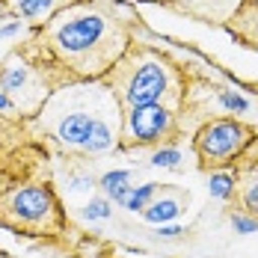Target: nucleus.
<instances>
[{
  "label": "nucleus",
  "instance_id": "nucleus-18",
  "mask_svg": "<svg viewBox=\"0 0 258 258\" xmlns=\"http://www.w3.org/2000/svg\"><path fill=\"white\" fill-rule=\"evenodd\" d=\"M24 33H27V24H24V21H18V18H9V21H3V24H0V42L18 39V36H24Z\"/></svg>",
  "mask_w": 258,
  "mask_h": 258
},
{
  "label": "nucleus",
  "instance_id": "nucleus-5",
  "mask_svg": "<svg viewBox=\"0 0 258 258\" xmlns=\"http://www.w3.org/2000/svg\"><path fill=\"white\" fill-rule=\"evenodd\" d=\"M175 134V110L166 104L134 107L122 116V143L125 146H155Z\"/></svg>",
  "mask_w": 258,
  "mask_h": 258
},
{
  "label": "nucleus",
  "instance_id": "nucleus-10",
  "mask_svg": "<svg viewBox=\"0 0 258 258\" xmlns=\"http://www.w3.org/2000/svg\"><path fill=\"white\" fill-rule=\"evenodd\" d=\"M131 178H134L131 169H107L98 178V187H101V193L110 202L122 205V199L128 196V190H131Z\"/></svg>",
  "mask_w": 258,
  "mask_h": 258
},
{
  "label": "nucleus",
  "instance_id": "nucleus-12",
  "mask_svg": "<svg viewBox=\"0 0 258 258\" xmlns=\"http://www.w3.org/2000/svg\"><path fill=\"white\" fill-rule=\"evenodd\" d=\"M208 193H211V199H217V202H229L234 196V175L226 172V169L211 172V175H208Z\"/></svg>",
  "mask_w": 258,
  "mask_h": 258
},
{
  "label": "nucleus",
  "instance_id": "nucleus-17",
  "mask_svg": "<svg viewBox=\"0 0 258 258\" xmlns=\"http://www.w3.org/2000/svg\"><path fill=\"white\" fill-rule=\"evenodd\" d=\"M243 205H246V211H258V172H252L249 175V181L243 184Z\"/></svg>",
  "mask_w": 258,
  "mask_h": 258
},
{
  "label": "nucleus",
  "instance_id": "nucleus-16",
  "mask_svg": "<svg viewBox=\"0 0 258 258\" xmlns=\"http://www.w3.org/2000/svg\"><path fill=\"white\" fill-rule=\"evenodd\" d=\"M232 229H234V234H255L258 232V217H249L246 211L232 214Z\"/></svg>",
  "mask_w": 258,
  "mask_h": 258
},
{
  "label": "nucleus",
  "instance_id": "nucleus-1",
  "mask_svg": "<svg viewBox=\"0 0 258 258\" xmlns=\"http://www.w3.org/2000/svg\"><path fill=\"white\" fill-rule=\"evenodd\" d=\"M42 45L78 80H104L131 51V36L113 3L75 0L42 27Z\"/></svg>",
  "mask_w": 258,
  "mask_h": 258
},
{
  "label": "nucleus",
  "instance_id": "nucleus-19",
  "mask_svg": "<svg viewBox=\"0 0 258 258\" xmlns=\"http://www.w3.org/2000/svg\"><path fill=\"white\" fill-rule=\"evenodd\" d=\"M98 181L92 178V175H75V178L69 181V187L75 190V193H86V190H92Z\"/></svg>",
  "mask_w": 258,
  "mask_h": 258
},
{
  "label": "nucleus",
  "instance_id": "nucleus-3",
  "mask_svg": "<svg viewBox=\"0 0 258 258\" xmlns=\"http://www.w3.org/2000/svg\"><path fill=\"white\" fill-rule=\"evenodd\" d=\"M0 226L27 234H56L62 229V208L51 187L18 184L0 196Z\"/></svg>",
  "mask_w": 258,
  "mask_h": 258
},
{
  "label": "nucleus",
  "instance_id": "nucleus-21",
  "mask_svg": "<svg viewBox=\"0 0 258 258\" xmlns=\"http://www.w3.org/2000/svg\"><path fill=\"white\" fill-rule=\"evenodd\" d=\"M0 110H3V113H9V110H15V101H12V98H9V95L3 92V89H0Z\"/></svg>",
  "mask_w": 258,
  "mask_h": 258
},
{
  "label": "nucleus",
  "instance_id": "nucleus-14",
  "mask_svg": "<svg viewBox=\"0 0 258 258\" xmlns=\"http://www.w3.org/2000/svg\"><path fill=\"white\" fill-rule=\"evenodd\" d=\"M181 160H184V155H181L178 146H160L152 155V166H157V169H178Z\"/></svg>",
  "mask_w": 258,
  "mask_h": 258
},
{
  "label": "nucleus",
  "instance_id": "nucleus-22",
  "mask_svg": "<svg viewBox=\"0 0 258 258\" xmlns=\"http://www.w3.org/2000/svg\"><path fill=\"white\" fill-rule=\"evenodd\" d=\"M3 12H6V6H3V0H0V24H3Z\"/></svg>",
  "mask_w": 258,
  "mask_h": 258
},
{
  "label": "nucleus",
  "instance_id": "nucleus-6",
  "mask_svg": "<svg viewBox=\"0 0 258 258\" xmlns=\"http://www.w3.org/2000/svg\"><path fill=\"white\" fill-rule=\"evenodd\" d=\"M0 89L18 104H21V98L45 101V89H42V83H39L36 69L27 66L21 56H9V59L0 66ZM18 104H15V107H18Z\"/></svg>",
  "mask_w": 258,
  "mask_h": 258
},
{
  "label": "nucleus",
  "instance_id": "nucleus-9",
  "mask_svg": "<svg viewBox=\"0 0 258 258\" xmlns=\"http://www.w3.org/2000/svg\"><path fill=\"white\" fill-rule=\"evenodd\" d=\"M181 211H184V196L163 193V196H157L140 217H143V223H149V226H169V223H175L181 217Z\"/></svg>",
  "mask_w": 258,
  "mask_h": 258
},
{
  "label": "nucleus",
  "instance_id": "nucleus-8",
  "mask_svg": "<svg viewBox=\"0 0 258 258\" xmlns=\"http://www.w3.org/2000/svg\"><path fill=\"white\" fill-rule=\"evenodd\" d=\"M181 12L208 21V24H223V21H232L234 15L240 12L243 0H178L175 3Z\"/></svg>",
  "mask_w": 258,
  "mask_h": 258
},
{
  "label": "nucleus",
  "instance_id": "nucleus-7",
  "mask_svg": "<svg viewBox=\"0 0 258 258\" xmlns=\"http://www.w3.org/2000/svg\"><path fill=\"white\" fill-rule=\"evenodd\" d=\"M75 0H3L6 12L27 27H45L59 9H66Z\"/></svg>",
  "mask_w": 258,
  "mask_h": 258
},
{
  "label": "nucleus",
  "instance_id": "nucleus-13",
  "mask_svg": "<svg viewBox=\"0 0 258 258\" xmlns=\"http://www.w3.org/2000/svg\"><path fill=\"white\" fill-rule=\"evenodd\" d=\"M217 104H220L226 113H232V116H243V113L252 110L249 98H243V95L234 92V89H220V92H217Z\"/></svg>",
  "mask_w": 258,
  "mask_h": 258
},
{
  "label": "nucleus",
  "instance_id": "nucleus-4",
  "mask_svg": "<svg viewBox=\"0 0 258 258\" xmlns=\"http://www.w3.org/2000/svg\"><path fill=\"white\" fill-rule=\"evenodd\" d=\"M252 143V128L243 125L240 119H211L205 122L193 146L202 166H229L232 160L240 157V152Z\"/></svg>",
  "mask_w": 258,
  "mask_h": 258
},
{
  "label": "nucleus",
  "instance_id": "nucleus-11",
  "mask_svg": "<svg viewBox=\"0 0 258 258\" xmlns=\"http://www.w3.org/2000/svg\"><path fill=\"white\" fill-rule=\"evenodd\" d=\"M157 190H160V184H155V181H146L140 187H131L128 196L122 199V208L125 211H134V214H143L157 199Z\"/></svg>",
  "mask_w": 258,
  "mask_h": 258
},
{
  "label": "nucleus",
  "instance_id": "nucleus-20",
  "mask_svg": "<svg viewBox=\"0 0 258 258\" xmlns=\"http://www.w3.org/2000/svg\"><path fill=\"white\" fill-rule=\"evenodd\" d=\"M157 237L160 240H172V237H178V234H184V229H181L178 223H169V226H157Z\"/></svg>",
  "mask_w": 258,
  "mask_h": 258
},
{
  "label": "nucleus",
  "instance_id": "nucleus-2",
  "mask_svg": "<svg viewBox=\"0 0 258 258\" xmlns=\"http://www.w3.org/2000/svg\"><path fill=\"white\" fill-rule=\"evenodd\" d=\"M104 80L113 92H119L122 110L149 104H166L175 110L181 101V72L152 48H131Z\"/></svg>",
  "mask_w": 258,
  "mask_h": 258
},
{
  "label": "nucleus",
  "instance_id": "nucleus-15",
  "mask_svg": "<svg viewBox=\"0 0 258 258\" xmlns=\"http://www.w3.org/2000/svg\"><path fill=\"white\" fill-rule=\"evenodd\" d=\"M110 214H113V202L107 196H92L86 202V208H83L86 220H110Z\"/></svg>",
  "mask_w": 258,
  "mask_h": 258
}]
</instances>
